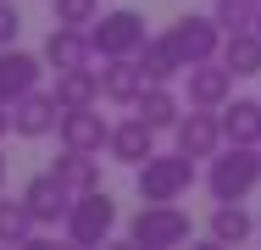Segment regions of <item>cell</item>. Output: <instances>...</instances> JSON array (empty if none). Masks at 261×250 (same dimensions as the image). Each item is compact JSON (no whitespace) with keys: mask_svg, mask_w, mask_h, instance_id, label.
I'll list each match as a JSON object with an SVG mask.
<instances>
[{"mask_svg":"<svg viewBox=\"0 0 261 250\" xmlns=\"http://www.w3.org/2000/svg\"><path fill=\"white\" fill-rule=\"evenodd\" d=\"M56 122H61V100L45 89H28L11 106V134H22V139H45V134H56Z\"/></svg>","mask_w":261,"mask_h":250,"instance_id":"11","label":"cell"},{"mask_svg":"<svg viewBox=\"0 0 261 250\" xmlns=\"http://www.w3.org/2000/svg\"><path fill=\"white\" fill-rule=\"evenodd\" d=\"M139 67H145V78H150V84H172V78L184 72V61L172 56V45H167V39H145Z\"/></svg>","mask_w":261,"mask_h":250,"instance_id":"22","label":"cell"},{"mask_svg":"<svg viewBox=\"0 0 261 250\" xmlns=\"http://www.w3.org/2000/svg\"><path fill=\"white\" fill-rule=\"evenodd\" d=\"M67 239L72 245H106L111 228H117V200L106 189H89V195H72V211H67Z\"/></svg>","mask_w":261,"mask_h":250,"instance_id":"5","label":"cell"},{"mask_svg":"<svg viewBox=\"0 0 261 250\" xmlns=\"http://www.w3.org/2000/svg\"><path fill=\"white\" fill-rule=\"evenodd\" d=\"M134 111H139V117H145V122H150L156 134H161V128H172V122L184 117V106H178V95H172L167 84H150L145 95L134 100Z\"/></svg>","mask_w":261,"mask_h":250,"instance_id":"21","label":"cell"},{"mask_svg":"<svg viewBox=\"0 0 261 250\" xmlns=\"http://www.w3.org/2000/svg\"><path fill=\"white\" fill-rule=\"evenodd\" d=\"M0 184H6V156H0Z\"/></svg>","mask_w":261,"mask_h":250,"instance_id":"29","label":"cell"},{"mask_svg":"<svg viewBox=\"0 0 261 250\" xmlns=\"http://www.w3.org/2000/svg\"><path fill=\"white\" fill-rule=\"evenodd\" d=\"M145 17L134 11V6H117V11H100L95 22H89V45H95V56L100 61H111V56H139L145 50Z\"/></svg>","mask_w":261,"mask_h":250,"instance_id":"4","label":"cell"},{"mask_svg":"<svg viewBox=\"0 0 261 250\" xmlns=\"http://www.w3.org/2000/svg\"><path fill=\"white\" fill-rule=\"evenodd\" d=\"M56 139L67 150H106L111 122H106L95 106H72V111H61V122H56Z\"/></svg>","mask_w":261,"mask_h":250,"instance_id":"12","label":"cell"},{"mask_svg":"<svg viewBox=\"0 0 261 250\" xmlns=\"http://www.w3.org/2000/svg\"><path fill=\"white\" fill-rule=\"evenodd\" d=\"M256 150H261V145H256Z\"/></svg>","mask_w":261,"mask_h":250,"instance_id":"31","label":"cell"},{"mask_svg":"<svg viewBox=\"0 0 261 250\" xmlns=\"http://www.w3.org/2000/svg\"><path fill=\"white\" fill-rule=\"evenodd\" d=\"M250 28H256V34H261V6H256V22H250Z\"/></svg>","mask_w":261,"mask_h":250,"instance_id":"28","label":"cell"},{"mask_svg":"<svg viewBox=\"0 0 261 250\" xmlns=\"http://www.w3.org/2000/svg\"><path fill=\"white\" fill-rule=\"evenodd\" d=\"M222 61L233 67V78H256V72H261V34H256V28L222 34Z\"/></svg>","mask_w":261,"mask_h":250,"instance_id":"20","label":"cell"},{"mask_svg":"<svg viewBox=\"0 0 261 250\" xmlns=\"http://www.w3.org/2000/svg\"><path fill=\"white\" fill-rule=\"evenodd\" d=\"M189 234H195V222L172 200H145L134 211V222H128V239L134 245H150V250H178V245H189Z\"/></svg>","mask_w":261,"mask_h":250,"instance_id":"2","label":"cell"},{"mask_svg":"<svg viewBox=\"0 0 261 250\" xmlns=\"http://www.w3.org/2000/svg\"><path fill=\"white\" fill-rule=\"evenodd\" d=\"M11 134V106H0V139Z\"/></svg>","mask_w":261,"mask_h":250,"instance_id":"27","label":"cell"},{"mask_svg":"<svg viewBox=\"0 0 261 250\" xmlns=\"http://www.w3.org/2000/svg\"><path fill=\"white\" fill-rule=\"evenodd\" d=\"M145 89H150V78H145L139 56H111L100 67V100H111V106H134Z\"/></svg>","mask_w":261,"mask_h":250,"instance_id":"10","label":"cell"},{"mask_svg":"<svg viewBox=\"0 0 261 250\" xmlns=\"http://www.w3.org/2000/svg\"><path fill=\"white\" fill-rule=\"evenodd\" d=\"M256 184H261V150L256 145H228L211 156V167H206L211 200H245Z\"/></svg>","mask_w":261,"mask_h":250,"instance_id":"1","label":"cell"},{"mask_svg":"<svg viewBox=\"0 0 261 250\" xmlns=\"http://www.w3.org/2000/svg\"><path fill=\"white\" fill-rule=\"evenodd\" d=\"M217 117L228 145H261V100H228Z\"/></svg>","mask_w":261,"mask_h":250,"instance_id":"19","label":"cell"},{"mask_svg":"<svg viewBox=\"0 0 261 250\" xmlns=\"http://www.w3.org/2000/svg\"><path fill=\"white\" fill-rule=\"evenodd\" d=\"M50 172L72 189V195H89V189H100V150H67L61 145Z\"/></svg>","mask_w":261,"mask_h":250,"instance_id":"16","label":"cell"},{"mask_svg":"<svg viewBox=\"0 0 261 250\" xmlns=\"http://www.w3.org/2000/svg\"><path fill=\"white\" fill-rule=\"evenodd\" d=\"M172 134H178V150H189L195 161H200V156L211 161V156L222 150V117L206 111V106H189V117H178Z\"/></svg>","mask_w":261,"mask_h":250,"instance_id":"9","label":"cell"},{"mask_svg":"<svg viewBox=\"0 0 261 250\" xmlns=\"http://www.w3.org/2000/svg\"><path fill=\"white\" fill-rule=\"evenodd\" d=\"M106 150H111V161H122V167H139L145 156H156V128H150V122L134 111L128 122H117V128H111Z\"/></svg>","mask_w":261,"mask_h":250,"instance_id":"14","label":"cell"},{"mask_svg":"<svg viewBox=\"0 0 261 250\" xmlns=\"http://www.w3.org/2000/svg\"><path fill=\"white\" fill-rule=\"evenodd\" d=\"M22 206L34 211L39 228H56V222H67V211H72V189H67L56 172H34V178L22 184Z\"/></svg>","mask_w":261,"mask_h":250,"instance_id":"8","label":"cell"},{"mask_svg":"<svg viewBox=\"0 0 261 250\" xmlns=\"http://www.w3.org/2000/svg\"><path fill=\"white\" fill-rule=\"evenodd\" d=\"M17 34H22V11H17L11 0H0V50L17 45Z\"/></svg>","mask_w":261,"mask_h":250,"instance_id":"26","label":"cell"},{"mask_svg":"<svg viewBox=\"0 0 261 250\" xmlns=\"http://www.w3.org/2000/svg\"><path fill=\"white\" fill-rule=\"evenodd\" d=\"M206 234H211V245H245V239H250V234H261V228H256V217H250L239 200H217Z\"/></svg>","mask_w":261,"mask_h":250,"instance_id":"18","label":"cell"},{"mask_svg":"<svg viewBox=\"0 0 261 250\" xmlns=\"http://www.w3.org/2000/svg\"><path fill=\"white\" fill-rule=\"evenodd\" d=\"M184 84H189V106L222 111V106L233 100V67H228L222 56H211V61H195V67H184Z\"/></svg>","mask_w":261,"mask_h":250,"instance_id":"7","label":"cell"},{"mask_svg":"<svg viewBox=\"0 0 261 250\" xmlns=\"http://www.w3.org/2000/svg\"><path fill=\"white\" fill-rule=\"evenodd\" d=\"M34 211L22 206V200H0V245H28L34 239Z\"/></svg>","mask_w":261,"mask_h":250,"instance_id":"23","label":"cell"},{"mask_svg":"<svg viewBox=\"0 0 261 250\" xmlns=\"http://www.w3.org/2000/svg\"><path fill=\"white\" fill-rule=\"evenodd\" d=\"M167 45H172V56L184 61V67H195V61H211V56H222V22L217 17H172V28L161 34Z\"/></svg>","mask_w":261,"mask_h":250,"instance_id":"6","label":"cell"},{"mask_svg":"<svg viewBox=\"0 0 261 250\" xmlns=\"http://www.w3.org/2000/svg\"><path fill=\"white\" fill-rule=\"evenodd\" d=\"M50 95L61 100V111H72V106H100V67H61Z\"/></svg>","mask_w":261,"mask_h":250,"instance_id":"17","label":"cell"},{"mask_svg":"<svg viewBox=\"0 0 261 250\" xmlns=\"http://www.w3.org/2000/svg\"><path fill=\"white\" fill-rule=\"evenodd\" d=\"M50 6H56V22H67V28H89L100 17V0H50Z\"/></svg>","mask_w":261,"mask_h":250,"instance_id":"25","label":"cell"},{"mask_svg":"<svg viewBox=\"0 0 261 250\" xmlns=\"http://www.w3.org/2000/svg\"><path fill=\"white\" fill-rule=\"evenodd\" d=\"M256 228H261V217H256Z\"/></svg>","mask_w":261,"mask_h":250,"instance_id":"30","label":"cell"},{"mask_svg":"<svg viewBox=\"0 0 261 250\" xmlns=\"http://www.w3.org/2000/svg\"><path fill=\"white\" fill-rule=\"evenodd\" d=\"M256 6L261 0H217V22H222V34H239V28H250L256 22Z\"/></svg>","mask_w":261,"mask_h":250,"instance_id":"24","label":"cell"},{"mask_svg":"<svg viewBox=\"0 0 261 250\" xmlns=\"http://www.w3.org/2000/svg\"><path fill=\"white\" fill-rule=\"evenodd\" d=\"M195 184V156L189 150H172V156H145L134 167V189L139 200H178Z\"/></svg>","mask_w":261,"mask_h":250,"instance_id":"3","label":"cell"},{"mask_svg":"<svg viewBox=\"0 0 261 250\" xmlns=\"http://www.w3.org/2000/svg\"><path fill=\"white\" fill-rule=\"evenodd\" d=\"M45 61H50L56 72H61V67H89V61H95L89 28H67V22H56L50 39H45Z\"/></svg>","mask_w":261,"mask_h":250,"instance_id":"15","label":"cell"},{"mask_svg":"<svg viewBox=\"0 0 261 250\" xmlns=\"http://www.w3.org/2000/svg\"><path fill=\"white\" fill-rule=\"evenodd\" d=\"M39 72H45V67H39V56L6 45V50H0V106H17L28 89H39Z\"/></svg>","mask_w":261,"mask_h":250,"instance_id":"13","label":"cell"}]
</instances>
